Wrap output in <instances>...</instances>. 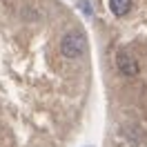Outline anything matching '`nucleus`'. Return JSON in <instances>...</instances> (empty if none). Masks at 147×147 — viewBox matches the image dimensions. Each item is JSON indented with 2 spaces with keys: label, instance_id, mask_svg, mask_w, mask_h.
<instances>
[{
  "label": "nucleus",
  "instance_id": "3",
  "mask_svg": "<svg viewBox=\"0 0 147 147\" xmlns=\"http://www.w3.org/2000/svg\"><path fill=\"white\" fill-rule=\"evenodd\" d=\"M107 5H109V11L116 16V18L127 16L129 9H131V0H109Z\"/></svg>",
  "mask_w": 147,
  "mask_h": 147
},
{
  "label": "nucleus",
  "instance_id": "2",
  "mask_svg": "<svg viewBox=\"0 0 147 147\" xmlns=\"http://www.w3.org/2000/svg\"><path fill=\"white\" fill-rule=\"evenodd\" d=\"M116 67H118V71L125 74V76H136L138 69H140V67H138V60L129 54V51H125V49L116 54Z\"/></svg>",
  "mask_w": 147,
  "mask_h": 147
},
{
  "label": "nucleus",
  "instance_id": "1",
  "mask_svg": "<svg viewBox=\"0 0 147 147\" xmlns=\"http://www.w3.org/2000/svg\"><path fill=\"white\" fill-rule=\"evenodd\" d=\"M87 51V38L83 36V31H67L60 40V54L65 58H80Z\"/></svg>",
  "mask_w": 147,
  "mask_h": 147
}]
</instances>
